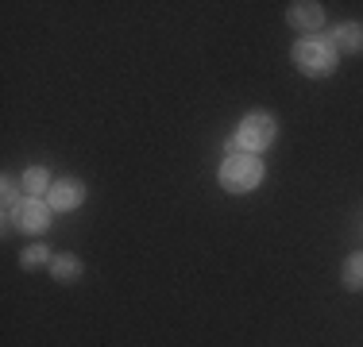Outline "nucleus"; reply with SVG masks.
<instances>
[{
	"label": "nucleus",
	"mask_w": 363,
	"mask_h": 347,
	"mask_svg": "<svg viewBox=\"0 0 363 347\" xmlns=\"http://www.w3.org/2000/svg\"><path fill=\"white\" fill-rule=\"evenodd\" d=\"M274 135H279V124H274V116L271 112H247L244 120H240V127H236V147L244 154H259V151H267V147L274 143Z\"/></svg>",
	"instance_id": "3"
},
{
	"label": "nucleus",
	"mask_w": 363,
	"mask_h": 347,
	"mask_svg": "<svg viewBox=\"0 0 363 347\" xmlns=\"http://www.w3.org/2000/svg\"><path fill=\"white\" fill-rule=\"evenodd\" d=\"M263 181V162L255 159V154H228V159L220 162V186L228 189V193H252V189Z\"/></svg>",
	"instance_id": "1"
},
{
	"label": "nucleus",
	"mask_w": 363,
	"mask_h": 347,
	"mask_svg": "<svg viewBox=\"0 0 363 347\" xmlns=\"http://www.w3.org/2000/svg\"><path fill=\"white\" fill-rule=\"evenodd\" d=\"M50 274H55V282H74L82 274V263L74 255H55L50 258Z\"/></svg>",
	"instance_id": "10"
},
{
	"label": "nucleus",
	"mask_w": 363,
	"mask_h": 347,
	"mask_svg": "<svg viewBox=\"0 0 363 347\" xmlns=\"http://www.w3.org/2000/svg\"><path fill=\"white\" fill-rule=\"evenodd\" d=\"M333 47L344 55H359L363 50V23H336L333 28Z\"/></svg>",
	"instance_id": "7"
},
{
	"label": "nucleus",
	"mask_w": 363,
	"mask_h": 347,
	"mask_svg": "<svg viewBox=\"0 0 363 347\" xmlns=\"http://www.w3.org/2000/svg\"><path fill=\"white\" fill-rule=\"evenodd\" d=\"M82 201H85V186H82V181H74V178L55 181L50 193H47V205L55 208V212H70V208H77Z\"/></svg>",
	"instance_id": "5"
},
{
	"label": "nucleus",
	"mask_w": 363,
	"mask_h": 347,
	"mask_svg": "<svg viewBox=\"0 0 363 347\" xmlns=\"http://www.w3.org/2000/svg\"><path fill=\"white\" fill-rule=\"evenodd\" d=\"M290 55H294V66L306 77H328L336 69V47L325 39H298Z\"/></svg>",
	"instance_id": "2"
},
{
	"label": "nucleus",
	"mask_w": 363,
	"mask_h": 347,
	"mask_svg": "<svg viewBox=\"0 0 363 347\" xmlns=\"http://www.w3.org/2000/svg\"><path fill=\"white\" fill-rule=\"evenodd\" d=\"M286 20H290V28H298V31H317L325 23V8L317 4V0H294L286 8Z\"/></svg>",
	"instance_id": "6"
},
{
	"label": "nucleus",
	"mask_w": 363,
	"mask_h": 347,
	"mask_svg": "<svg viewBox=\"0 0 363 347\" xmlns=\"http://www.w3.org/2000/svg\"><path fill=\"white\" fill-rule=\"evenodd\" d=\"M50 212H55V208H50L47 201H31V197H23L8 224H16L20 232H31V236H43V232L50 228Z\"/></svg>",
	"instance_id": "4"
},
{
	"label": "nucleus",
	"mask_w": 363,
	"mask_h": 347,
	"mask_svg": "<svg viewBox=\"0 0 363 347\" xmlns=\"http://www.w3.org/2000/svg\"><path fill=\"white\" fill-rule=\"evenodd\" d=\"M50 186H55V181H50V174L43 170V166H31V170L20 178V193H28L31 201H39L43 193H50Z\"/></svg>",
	"instance_id": "8"
},
{
	"label": "nucleus",
	"mask_w": 363,
	"mask_h": 347,
	"mask_svg": "<svg viewBox=\"0 0 363 347\" xmlns=\"http://www.w3.org/2000/svg\"><path fill=\"white\" fill-rule=\"evenodd\" d=\"M50 258H55V255H50L43 243H35V247H28L20 255V263H23V271H35V266H50Z\"/></svg>",
	"instance_id": "11"
},
{
	"label": "nucleus",
	"mask_w": 363,
	"mask_h": 347,
	"mask_svg": "<svg viewBox=\"0 0 363 347\" xmlns=\"http://www.w3.org/2000/svg\"><path fill=\"white\" fill-rule=\"evenodd\" d=\"M340 282H344V290H352V293L363 290V251L348 255V263H344V271H340Z\"/></svg>",
	"instance_id": "9"
}]
</instances>
